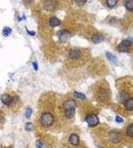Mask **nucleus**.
I'll use <instances>...</instances> for the list:
<instances>
[{
	"instance_id": "13",
	"label": "nucleus",
	"mask_w": 133,
	"mask_h": 148,
	"mask_svg": "<svg viewBox=\"0 0 133 148\" xmlns=\"http://www.w3.org/2000/svg\"><path fill=\"white\" fill-rule=\"evenodd\" d=\"M125 108L128 111H131V112L133 110V98L132 97L128 98L125 102Z\"/></svg>"
},
{
	"instance_id": "23",
	"label": "nucleus",
	"mask_w": 133,
	"mask_h": 148,
	"mask_svg": "<svg viewBox=\"0 0 133 148\" xmlns=\"http://www.w3.org/2000/svg\"><path fill=\"white\" fill-rule=\"evenodd\" d=\"M36 148H43V145H42V140H36Z\"/></svg>"
},
{
	"instance_id": "7",
	"label": "nucleus",
	"mask_w": 133,
	"mask_h": 148,
	"mask_svg": "<svg viewBox=\"0 0 133 148\" xmlns=\"http://www.w3.org/2000/svg\"><path fill=\"white\" fill-rule=\"evenodd\" d=\"M109 140L113 143H118L121 140V136L119 132L111 131L109 133Z\"/></svg>"
},
{
	"instance_id": "11",
	"label": "nucleus",
	"mask_w": 133,
	"mask_h": 148,
	"mask_svg": "<svg viewBox=\"0 0 133 148\" xmlns=\"http://www.w3.org/2000/svg\"><path fill=\"white\" fill-rule=\"evenodd\" d=\"M109 97V92L107 90H105V89H103V90H101L100 91H99V93L97 94V98H98L100 101H105L107 98H108Z\"/></svg>"
},
{
	"instance_id": "3",
	"label": "nucleus",
	"mask_w": 133,
	"mask_h": 148,
	"mask_svg": "<svg viewBox=\"0 0 133 148\" xmlns=\"http://www.w3.org/2000/svg\"><path fill=\"white\" fill-rule=\"evenodd\" d=\"M132 46V40L125 39L121 42V43L118 47V50L121 53H128L130 50V47Z\"/></svg>"
},
{
	"instance_id": "29",
	"label": "nucleus",
	"mask_w": 133,
	"mask_h": 148,
	"mask_svg": "<svg viewBox=\"0 0 133 148\" xmlns=\"http://www.w3.org/2000/svg\"><path fill=\"white\" fill-rule=\"evenodd\" d=\"M99 148H101V147H99Z\"/></svg>"
},
{
	"instance_id": "5",
	"label": "nucleus",
	"mask_w": 133,
	"mask_h": 148,
	"mask_svg": "<svg viewBox=\"0 0 133 148\" xmlns=\"http://www.w3.org/2000/svg\"><path fill=\"white\" fill-rule=\"evenodd\" d=\"M16 97H11L9 94H3L0 98H1L2 102L4 105H6V106H11L12 103H14Z\"/></svg>"
},
{
	"instance_id": "17",
	"label": "nucleus",
	"mask_w": 133,
	"mask_h": 148,
	"mask_svg": "<svg viewBox=\"0 0 133 148\" xmlns=\"http://www.w3.org/2000/svg\"><path fill=\"white\" fill-rule=\"evenodd\" d=\"M106 3H107V5H108L109 8L112 9L117 5L118 1H116V0H108V1H106Z\"/></svg>"
},
{
	"instance_id": "27",
	"label": "nucleus",
	"mask_w": 133,
	"mask_h": 148,
	"mask_svg": "<svg viewBox=\"0 0 133 148\" xmlns=\"http://www.w3.org/2000/svg\"><path fill=\"white\" fill-rule=\"evenodd\" d=\"M26 31H27V33H28L29 35H31V36H35V34H36V33H35V31H30L28 29H27Z\"/></svg>"
},
{
	"instance_id": "2",
	"label": "nucleus",
	"mask_w": 133,
	"mask_h": 148,
	"mask_svg": "<svg viewBox=\"0 0 133 148\" xmlns=\"http://www.w3.org/2000/svg\"><path fill=\"white\" fill-rule=\"evenodd\" d=\"M40 122H41V125L45 128H48L50 127L52 125L54 122V118L52 115L50 113H44L41 116L40 118Z\"/></svg>"
},
{
	"instance_id": "18",
	"label": "nucleus",
	"mask_w": 133,
	"mask_h": 148,
	"mask_svg": "<svg viewBox=\"0 0 133 148\" xmlns=\"http://www.w3.org/2000/svg\"><path fill=\"white\" fill-rule=\"evenodd\" d=\"M12 33V30L10 27H4L3 30V35L4 36H10Z\"/></svg>"
},
{
	"instance_id": "1",
	"label": "nucleus",
	"mask_w": 133,
	"mask_h": 148,
	"mask_svg": "<svg viewBox=\"0 0 133 148\" xmlns=\"http://www.w3.org/2000/svg\"><path fill=\"white\" fill-rule=\"evenodd\" d=\"M75 108H76V103L74 100L71 99L64 102L63 104V109H64V115L66 116V118L71 119V118L75 117Z\"/></svg>"
},
{
	"instance_id": "15",
	"label": "nucleus",
	"mask_w": 133,
	"mask_h": 148,
	"mask_svg": "<svg viewBox=\"0 0 133 148\" xmlns=\"http://www.w3.org/2000/svg\"><path fill=\"white\" fill-rule=\"evenodd\" d=\"M106 57H107V58L110 61V62L113 63V64H117V58H116V57L114 56V55H113L111 53H109V52H106Z\"/></svg>"
},
{
	"instance_id": "16",
	"label": "nucleus",
	"mask_w": 133,
	"mask_h": 148,
	"mask_svg": "<svg viewBox=\"0 0 133 148\" xmlns=\"http://www.w3.org/2000/svg\"><path fill=\"white\" fill-rule=\"evenodd\" d=\"M126 134L127 136H129L131 138L133 136V124H130V125H129L128 127H127L126 129Z\"/></svg>"
},
{
	"instance_id": "26",
	"label": "nucleus",
	"mask_w": 133,
	"mask_h": 148,
	"mask_svg": "<svg viewBox=\"0 0 133 148\" xmlns=\"http://www.w3.org/2000/svg\"><path fill=\"white\" fill-rule=\"evenodd\" d=\"M33 68H34L35 70H37L38 69V65H37V64H36V62L33 63Z\"/></svg>"
},
{
	"instance_id": "22",
	"label": "nucleus",
	"mask_w": 133,
	"mask_h": 148,
	"mask_svg": "<svg viewBox=\"0 0 133 148\" xmlns=\"http://www.w3.org/2000/svg\"><path fill=\"white\" fill-rule=\"evenodd\" d=\"M33 125L31 123H27L26 125H25V129H26L27 131H31L33 129Z\"/></svg>"
},
{
	"instance_id": "12",
	"label": "nucleus",
	"mask_w": 133,
	"mask_h": 148,
	"mask_svg": "<svg viewBox=\"0 0 133 148\" xmlns=\"http://www.w3.org/2000/svg\"><path fill=\"white\" fill-rule=\"evenodd\" d=\"M103 39H104V36H103L102 34H99V33L98 34L94 35L92 37V41L94 43H100V42H103Z\"/></svg>"
},
{
	"instance_id": "19",
	"label": "nucleus",
	"mask_w": 133,
	"mask_h": 148,
	"mask_svg": "<svg viewBox=\"0 0 133 148\" xmlns=\"http://www.w3.org/2000/svg\"><path fill=\"white\" fill-rule=\"evenodd\" d=\"M74 96H75V97H77V98L82 99V100H85L86 98V95H85V94L82 93V92H79V91H75V92H74Z\"/></svg>"
},
{
	"instance_id": "24",
	"label": "nucleus",
	"mask_w": 133,
	"mask_h": 148,
	"mask_svg": "<svg viewBox=\"0 0 133 148\" xmlns=\"http://www.w3.org/2000/svg\"><path fill=\"white\" fill-rule=\"evenodd\" d=\"M115 120H116V122H117V123H122V122L124 121L123 118L120 117L119 115H117V116L115 117Z\"/></svg>"
},
{
	"instance_id": "4",
	"label": "nucleus",
	"mask_w": 133,
	"mask_h": 148,
	"mask_svg": "<svg viewBox=\"0 0 133 148\" xmlns=\"http://www.w3.org/2000/svg\"><path fill=\"white\" fill-rule=\"evenodd\" d=\"M86 121L88 124V125L91 127H95L98 125L99 119L96 114H90V115L86 117Z\"/></svg>"
},
{
	"instance_id": "21",
	"label": "nucleus",
	"mask_w": 133,
	"mask_h": 148,
	"mask_svg": "<svg viewBox=\"0 0 133 148\" xmlns=\"http://www.w3.org/2000/svg\"><path fill=\"white\" fill-rule=\"evenodd\" d=\"M31 114H32V109H31V108H27L26 109H25V117H26L27 118H31Z\"/></svg>"
},
{
	"instance_id": "10",
	"label": "nucleus",
	"mask_w": 133,
	"mask_h": 148,
	"mask_svg": "<svg viewBox=\"0 0 133 148\" xmlns=\"http://www.w3.org/2000/svg\"><path fill=\"white\" fill-rule=\"evenodd\" d=\"M69 140L70 143L73 146H78L79 143H80V138L76 134H71L69 138Z\"/></svg>"
},
{
	"instance_id": "14",
	"label": "nucleus",
	"mask_w": 133,
	"mask_h": 148,
	"mask_svg": "<svg viewBox=\"0 0 133 148\" xmlns=\"http://www.w3.org/2000/svg\"><path fill=\"white\" fill-rule=\"evenodd\" d=\"M60 24H61L60 20L56 17H52L50 20H49V25H50L51 27L59 26V25H60Z\"/></svg>"
},
{
	"instance_id": "9",
	"label": "nucleus",
	"mask_w": 133,
	"mask_h": 148,
	"mask_svg": "<svg viewBox=\"0 0 133 148\" xmlns=\"http://www.w3.org/2000/svg\"><path fill=\"white\" fill-rule=\"evenodd\" d=\"M70 36V32L67 31V30H62V31H59L58 33V36L59 39L60 40V42H66Z\"/></svg>"
},
{
	"instance_id": "28",
	"label": "nucleus",
	"mask_w": 133,
	"mask_h": 148,
	"mask_svg": "<svg viewBox=\"0 0 133 148\" xmlns=\"http://www.w3.org/2000/svg\"><path fill=\"white\" fill-rule=\"evenodd\" d=\"M0 118H1V117H0Z\"/></svg>"
},
{
	"instance_id": "6",
	"label": "nucleus",
	"mask_w": 133,
	"mask_h": 148,
	"mask_svg": "<svg viewBox=\"0 0 133 148\" xmlns=\"http://www.w3.org/2000/svg\"><path fill=\"white\" fill-rule=\"evenodd\" d=\"M82 56V51L78 48L71 49L69 51V58L71 60H78Z\"/></svg>"
},
{
	"instance_id": "25",
	"label": "nucleus",
	"mask_w": 133,
	"mask_h": 148,
	"mask_svg": "<svg viewBox=\"0 0 133 148\" xmlns=\"http://www.w3.org/2000/svg\"><path fill=\"white\" fill-rule=\"evenodd\" d=\"M86 3V1H75V3L78 4V6H82Z\"/></svg>"
},
{
	"instance_id": "8",
	"label": "nucleus",
	"mask_w": 133,
	"mask_h": 148,
	"mask_svg": "<svg viewBox=\"0 0 133 148\" xmlns=\"http://www.w3.org/2000/svg\"><path fill=\"white\" fill-rule=\"evenodd\" d=\"M43 8L47 11H53L56 8V2L55 1H44L43 2Z\"/></svg>"
},
{
	"instance_id": "20",
	"label": "nucleus",
	"mask_w": 133,
	"mask_h": 148,
	"mask_svg": "<svg viewBox=\"0 0 133 148\" xmlns=\"http://www.w3.org/2000/svg\"><path fill=\"white\" fill-rule=\"evenodd\" d=\"M125 8L127 9V10L132 12V10H133V1H126L125 2Z\"/></svg>"
}]
</instances>
